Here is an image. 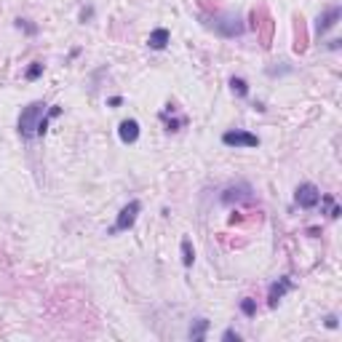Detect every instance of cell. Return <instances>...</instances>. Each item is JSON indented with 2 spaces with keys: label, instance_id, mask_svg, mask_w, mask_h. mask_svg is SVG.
Instances as JSON below:
<instances>
[{
  "label": "cell",
  "instance_id": "1",
  "mask_svg": "<svg viewBox=\"0 0 342 342\" xmlns=\"http://www.w3.org/2000/svg\"><path fill=\"white\" fill-rule=\"evenodd\" d=\"M43 118H45V102H32L19 113V134H22V139L38 136Z\"/></svg>",
  "mask_w": 342,
  "mask_h": 342
},
{
  "label": "cell",
  "instance_id": "2",
  "mask_svg": "<svg viewBox=\"0 0 342 342\" xmlns=\"http://www.w3.org/2000/svg\"><path fill=\"white\" fill-rule=\"evenodd\" d=\"M139 212H142V203L139 201H128L126 206L121 209V214H118V222L110 227V235L123 233V230L134 227V222H136V216H139Z\"/></svg>",
  "mask_w": 342,
  "mask_h": 342
},
{
  "label": "cell",
  "instance_id": "3",
  "mask_svg": "<svg viewBox=\"0 0 342 342\" xmlns=\"http://www.w3.org/2000/svg\"><path fill=\"white\" fill-rule=\"evenodd\" d=\"M294 201H297L299 209H315L321 201V190L313 185V182H302L297 187V193H294Z\"/></svg>",
  "mask_w": 342,
  "mask_h": 342
},
{
  "label": "cell",
  "instance_id": "4",
  "mask_svg": "<svg viewBox=\"0 0 342 342\" xmlns=\"http://www.w3.org/2000/svg\"><path fill=\"white\" fill-rule=\"evenodd\" d=\"M222 142L227 147H259V136L256 134H249V131H225L222 134Z\"/></svg>",
  "mask_w": 342,
  "mask_h": 342
},
{
  "label": "cell",
  "instance_id": "5",
  "mask_svg": "<svg viewBox=\"0 0 342 342\" xmlns=\"http://www.w3.org/2000/svg\"><path fill=\"white\" fill-rule=\"evenodd\" d=\"M214 30L219 32V35H225V38H235V35L243 32V24H241L238 16H222L219 22H214Z\"/></svg>",
  "mask_w": 342,
  "mask_h": 342
},
{
  "label": "cell",
  "instance_id": "6",
  "mask_svg": "<svg viewBox=\"0 0 342 342\" xmlns=\"http://www.w3.org/2000/svg\"><path fill=\"white\" fill-rule=\"evenodd\" d=\"M241 201H254L252 187H249V185L227 187L225 193H222V203H225V206H233V203H241Z\"/></svg>",
  "mask_w": 342,
  "mask_h": 342
},
{
  "label": "cell",
  "instance_id": "7",
  "mask_svg": "<svg viewBox=\"0 0 342 342\" xmlns=\"http://www.w3.org/2000/svg\"><path fill=\"white\" fill-rule=\"evenodd\" d=\"M118 136H121L123 144H134L136 139H139V123H136L134 118L123 121L121 126H118Z\"/></svg>",
  "mask_w": 342,
  "mask_h": 342
},
{
  "label": "cell",
  "instance_id": "8",
  "mask_svg": "<svg viewBox=\"0 0 342 342\" xmlns=\"http://www.w3.org/2000/svg\"><path fill=\"white\" fill-rule=\"evenodd\" d=\"M340 16H342V8H340V5H332V8H329L324 16H318V24H315V32H318V35H324L326 30H332L334 24L340 22Z\"/></svg>",
  "mask_w": 342,
  "mask_h": 342
},
{
  "label": "cell",
  "instance_id": "9",
  "mask_svg": "<svg viewBox=\"0 0 342 342\" xmlns=\"http://www.w3.org/2000/svg\"><path fill=\"white\" fill-rule=\"evenodd\" d=\"M289 289H292V278H278V281H275V284L270 286V292H267V305L275 307V305L281 302V297H284V294L289 292Z\"/></svg>",
  "mask_w": 342,
  "mask_h": 342
},
{
  "label": "cell",
  "instance_id": "10",
  "mask_svg": "<svg viewBox=\"0 0 342 342\" xmlns=\"http://www.w3.org/2000/svg\"><path fill=\"white\" fill-rule=\"evenodd\" d=\"M169 41H171V32L166 27H158V30L150 32L147 45H150V48H155V51H161V48H166V45H169Z\"/></svg>",
  "mask_w": 342,
  "mask_h": 342
},
{
  "label": "cell",
  "instance_id": "11",
  "mask_svg": "<svg viewBox=\"0 0 342 342\" xmlns=\"http://www.w3.org/2000/svg\"><path fill=\"white\" fill-rule=\"evenodd\" d=\"M206 332H209V321H206V318H198L193 326H190V340L201 342L203 337H206Z\"/></svg>",
  "mask_w": 342,
  "mask_h": 342
},
{
  "label": "cell",
  "instance_id": "12",
  "mask_svg": "<svg viewBox=\"0 0 342 342\" xmlns=\"http://www.w3.org/2000/svg\"><path fill=\"white\" fill-rule=\"evenodd\" d=\"M307 48V35H305V24H302V19L297 16V43H294V51L302 54V51Z\"/></svg>",
  "mask_w": 342,
  "mask_h": 342
},
{
  "label": "cell",
  "instance_id": "13",
  "mask_svg": "<svg viewBox=\"0 0 342 342\" xmlns=\"http://www.w3.org/2000/svg\"><path fill=\"white\" fill-rule=\"evenodd\" d=\"M182 262H185V267H193V262H195V249L190 243V238L182 241Z\"/></svg>",
  "mask_w": 342,
  "mask_h": 342
},
{
  "label": "cell",
  "instance_id": "14",
  "mask_svg": "<svg viewBox=\"0 0 342 342\" xmlns=\"http://www.w3.org/2000/svg\"><path fill=\"white\" fill-rule=\"evenodd\" d=\"M230 88L238 96H249V83L243 81V78H230Z\"/></svg>",
  "mask_w": 342,
  "mask_h": 342
},
{
  "label": "cell",
  "instance_id": "15",
  "mask_svg": "<svg viewBox=\"0 0 342 342\" xmlns=\"http://www.w3.org/2000/svg\"><path fill=\"white\" fill-rule=\"evenodd\" d=\"M270 32H273V19L265 16V24H262V45H270Z\"/></svg>",
  "mask_w": 342,
  "mask_h": 342
},
{
  "label": "cell",
  "instance_id": "16",
  "mask_svg": "<svg viewBox=\"0 0 342 342\" xmlns=\"http://www.w3.org/2000/svg\"><path fill=\"white\" fill-rule=\"evenodd\" d=\"M241 310H243V315H249V318H252V315L256 313V302H254L252 297L241 299Z\"/></svg>",
  "mask_w": 342,
  "mask_h": 342
},
{
  "label": "cell",
  "instance_id": "17",
  "mask_svg": "<svg viewBox=\"0 0 342 342\" xmlns=\"http://www.w3.org/2000/svg\"><path fill=\"white\" fill-rule=\"evenodd\" d=\"M43 75V64L41 62H32V67L27 70V81H38Z\"/></svg>",
  "mask_w": 342,
  "mask_h": 342
},
{
  "label": "cell",
  "instance_id": "18",
  "mask_svg": "<svg viewBox=\"0 0 342 342\" xmlns=\"http://www.w3.org/2000/svg\"><path fill=\"white\" fill-rule=\"evenodd\" d=\"M16 27H19V30H22V27H24V30H27V32H30V35H35V32H38V27H35V24H30V22H27V19H16Z\"/></svg>",
  "mask_w": 342,
  "mask_h": 342
},
{
  "label": "cell",
  "instance_id": "19",
  "mask_svg": "<svg viewBox=\"0 0 342 342\" xmlns=\"http://www.w3.org/2000/svg\"><path fill=\"white\" fill-rule=\"evenodd\" d=\"M222 340H225V342H238V340H241V334H238V332H233V329H227V332L222 334Z\"/></svg>",
  "mask_w": 342,
  "mask_h": 342
},
{
  "label": "cell",
  "instance_id": "20",
  "mask_svg": "<svg viewBox=\"0 0 342 342\" xmlns=\"http://www.w3.org/2000/svg\"><path fill=\"white\" fill-rule=\"evenodd\" d=\"M324 324H326L329 329H337V326H340V321H337V315H326Z\"/></svg>",
  "mask_w": 342,
  "mask_h": 342
}]
</instances>
